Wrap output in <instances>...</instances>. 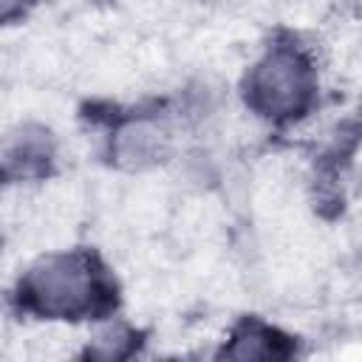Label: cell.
<instances>
[{"instance_id":"cell-3","label":"cell","mask_w":362,"mask_h":362,"mask_svg":"<svg viewBox=\"0 0 362 362\" xmlns=\"http://www.w3.org/2000/svg\"><path fill=\"white\" fill-rule=\"evenodd\" d=\"M167 147H170L167 130L150 116L124 119L110 136V158L127 170L158 164L167 156Z\"/></svg>"},{"instance_id":"cell-4","label":"cell","mask_w":362,"mask_h":362,"mask_svg":"<svg viewBox=\"0 0 362 362\" xmlns=\"http://www.w3.org/2000/svg\"><path fill=\"white\" fill-rule=\"evenodd\" d=\"M54 158L57 147L51 133L42 127H23L0 144V175L14 181L42 178L48 175Z\"/></svg>"},{"instance_id":"cell-2","label":"cell","mask_w":362,"mask_h":362,"mask_svg":"<svg viewBox=\"0 0 362 362\" xmlns=\"http://www.w3.org/2000/svg\"><path fill=\"white\" fill-rule=\"evenodd\" d=\"M320 79L308 51L294 40L272 42L243 76L246 107L274 124L303 119L317 102Z\"/></svg>"},{"instance_id":"cell-7","label":"cell","mask_w":362,"mask_h":362,"mask_svg":"<svg viewBox=\"0 0 362 362\" xmlns=\"http://www.w3.org/2000/svg\"><path fill=\"white\" fill-rule=\"evenodd\" d=\"M37 0H0V25L20 20Z\"/></svg>"},{"instance_id":"cell-6","label":"cell","mask_w":362,"mask_h":362,"mask_svg":"<svg viewBox=\"0 0 362 362\" xmlns=\"http://www.w3.org/2000/svg\"><path fill=\"white\" fill-rule=\"evenodd\" d=\"M139 345V337L133 328L127 325H107L105 331H99L93 337V342L88 345V356H96V359H122V356H130Z\"/></svg>"},{"instance_id":"cell-1","label":"cell","mask_w":362,"mask_h":362,"mask_svg":"<svg viewBox=\"0 0 362 362\" xmlns=\"http://www.w3.org/2000/svg\"><path fill=\"white\" fill-rule=\"evenodd\" d=\"M14 297L25 314L40 320H102L116 308V283L96 252L71 249L34 260Z\"/></svg>"},{"instance_id":"cell-5","label":"cell","mask_w":362,"mask_h":362,"mask_svg":"<svg viewBox=\"0 0 362 362\" xmlns=\"http://www.w3.org/2000/svg\"><path fill=\"white\" fill-rule=\"evenodd\" d=\"M291 354H294L291 337L280 334L277 328L255 317L240 320L221 348V356H229V359H280Z\"/></svg>"}]
</instances>
